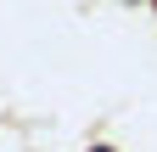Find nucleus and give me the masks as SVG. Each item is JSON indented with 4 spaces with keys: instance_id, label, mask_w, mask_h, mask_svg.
<instances>
[]
</instances>
